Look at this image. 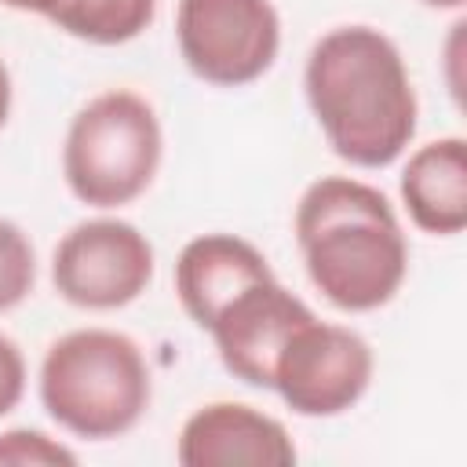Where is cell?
Segmentation results:
<instances>
[{
    "mask_svg": "<svg viewBox=\"0 0 467 467\" xmlns=\"http://www.w3.org/2000/svg\"><path fill=\"white\" fill-rule=\"evenodd\" d=\"M306 106L332 146L354 168L394 164L420 120V99L398 44L376 26H336L314 40L303 66Z\"/></svg>",
    "mask_w": 467,
    "mask_h": 467,
    "instance_id": "obj_1",
    "label": "cell"
},
{
    "mask_svg": "<svg viewBox=\"0 0 467 467\" xmlns=\"http://www.w3.org/2000/svg\"><path fill=\"white\" fill-rule=\"evenodd\" d=\"M296 244L310 285L347 314L387 306L409 277V241L383 190L321 175L296 204Z\"/></svg>",
    "mask_w": 467,
    "mask_h": 467,
    "instance_id": "obj_2",
    "label": "cell"
},
{
    "mask_svg": "<svg viewBox=\"0 0 467 467\" xmlns=\"http://www.w3.org/2000/svg\"><path fill=\"white\" fill-rule=\"evenodd\" d=\"M47 416L84 441H109L139 427L153 401V372L142 347L117 328H73L40 361Z\"/></svg>",
    "mask_w": 467,
    "mask_h": 467,
    "instance_id": "obj_3",
    "label": "cell"
},
{
    "mask_svg": "<svg viewBox=\"0 0 467 467\" xmlns=\"http://www.w3.org/2000/svg\"><path fill=\"white\" fill-rule=\"evenodd\" d=\"M161 157L164 131L153 102L131 88H106L66 128L62 179L80 204L113 212L153 186Z\"/></svg>",
    "mask_w": 467,
    "mask_h": 467,
    "instance_id": "obj_4",
    "label": "cell"
},
{
    "mask_svg": "<svg viewBox=\"0 0 467 467\" xmlns=\"http://www.w3.org/2000/svg\"><path fill=\"white\" fill-rule=\"evenodd\" d=\"M175 44L197 80L244 88L277 62L281 15L274 0H179Z\"/></svg>",
    "mask_w": 467,
    "mask_h": 467,
    "instance_id": "obj_5",
    "label": "cell"
},
{
    "mask_svg": "<svg viewBox=\"0 0 467 467\" xmlns=\"http://www.w3.org/2000/svg\"><path fill=\"white\" fill-rule=\"evenodd\" d=\"M157 270L150 237L113 215L69 226L51 252V285L77 310H120L135 303Z\"/></svg>",
    "mask_w": 467,
    "mask_h": 467,
    "instance_id": "obj_6",
    "label": "cell"
},
{
    "mask_svg": "<svg viewBox=\"0 0 467 467\" xmlns=\"http://www.w3.org/2000/svg\"><path fill=\"white\" fill-rule=\"evenodd\" d=\"M372 372L376 358L361 332L336 321L306 317L285 339L274 361L270 390H277L296 416L328 420L343 416L365 398Z\"/></svg>",
    "mask_w": 467,
    "mask_h": 467,
    "instance_id": "obj_7",
    "label": "cell"
},
{
    "mask_svg": "<svg viewBox=\"0 0 467 467\" xmlns=\"http://www.w3.org/2000/svg\"><path fill=\"white\" fill-rule=\"evenodd\" d=\"M306 317H314V310L299 296H292L277 277H266L237 292L204 332L212 336L219 361L234 379L248 387H270L274 361L285 339Z\"/></svg>",
    "mask_w": 467,
    "mask_h": 467,
    "instance_id": "obj_8",
    "label": "cell"
},
{
    "mask_svg": "<svg viewBox=\"0 0 467 467\" xmlns=\"http://www.w3.org/2000/svg\"><path fill=\"white\" fill-rule=\"evenodd\" d=\"M182 467H292L296 441L281 420L244 401H208L179 431Z\"/></svg>",
    "mask_w": 467,
    "mask_h": 467,
    "instance_id": "obj_9",
    "label": "cell"
},
{
    "mask_svg": "<svg viewBox=\"0 0 467 467\" xmlns=\"http://www.w3.org/2000/svg\"><path fill=\"white\" fill-rule=\"evenodd\" d=\"M266 277H274L270 259L241 234H201L175 259V296L197 328H208L237 292Z\"/></svg>",
    "mask_w": 467,
    "mask_h": 467,
    "instance_id": "obj_10",
    "label": "cell"
},
{
    "mask_svg": "<svg viewBox=\"0 0 467 467\" xmlns=\"http://www.w3.org/2000/svg\"><path fill=\"white\" fill-rule=\"evenodd\" d=\"M409 223L431 237H456L467 226V142L441 135L409 153L398 179Z\"/></svg>",
    "mask_w": 467,
    "mask_h": 467,
    "instance_id": "obj_11",
    "label": "cell"
},
{
    "mask_svg": "<svg viewBox=\"0 0 467 467\" xmlns=\"http://www.w3.org/2000/svg\"><path fill=\"white\" fill-rule=\"evenodd\" d=\"M157 18V0H62L51 26L73 40L113 47L142 36Z\"/></svg>",
    "mask_w": 467,
    "mask_h": 467,
    "instance_id": "obj_12",
    "label": "cell"
},
{
    "mask_svg": "<svg viewBox=\"0 0 467 467\" xmlns=\"http://www.w3.org/2000/svg\"><path fill=\"white\" fill-rule=\"evenodd\" d=\"M33 285H36L33 241L18 223L0 219V314L26 303Z\"/></svg>",
    "mask_w": 467,
    "mask_h": 467,
    "instance_id": "obj_13",
    "label": "cell"
},
{
    "mask_svg": "<svg viewBox=\"0 0 467 467\" xmlns=\"http://www.w3.org/2000/svg\"><path fill=\"white\" fill-rule=\"evenodd\" d=\"M0 463L11 467H73L77 452L36 427L0 431Z\"/></svg>",
    "mask_w": 467,
    "mask_h": 467,
    "instance_id": "obj_14",
    "label": "cell"
},
{
    "mask_svg": "<svg viewBox=\"0 0 467 467\" xmlns=\"http://www.w3.org/2000/svg\"><path fill=\"white\" fill-rule=\"evenodd\" d=\"M26 394V358L22 347L0 332V420L18 409Z\"/></svg>",
    "mask_w": 467,
    "mask_h": 467,
    "instance_id": "obj_15",
    "label": "cell"
},
{
    "mask_svg": "<svg viewBox=\"0 0 467 467\" xmlns=\"http://www.w3.org/2000/svg\"><path fill=\"white\" fill-rule=\"evenodd\" d=\"M460 44H463V22H452V33H449V44H445V58H449V91L460 99V73H456V66H460Z\"/></svg>",
    "mask_w": 467,
    "mask_h": 467,
    "instance_id": "obj_16",
    "label": "cell"
},
{
    "mask_svg": "<svg viewBox=\"0 0 467 467\" xmlns=\"http://www.w3.org/2000/svg\"><path fill=\"white\" fill-rule=\"evenodd\" d=\"M4 7H11V11H26V15H44V18H51L58 7H62V0H0Z\"/></svg>",
    "mask_w": 467,
    "mask_h": 467,
    "instance_id": "obj_17",
    "label": "cell"
},
{
    "mask_svg": "<svg viewBox=\"0 0 467 467\" xmlns=\"http://www.w3.org/2000/svg\"><path fill=\"white\" fill-rule=\"evenodd\" d=\"M11 99H15V88H11V69H7V62L0 58V131H4L7 117H11Z\"/></svg>",
    "mask_w": 467,
    "mask_h": 467,
    "instance_id": "obj_18",
    "label": "cell"
},
{
    "mask_svg": "<svg viewBox=\"0 0 467 467\" xmlns=\"http://www.w3.org/2000/svg\"><path fill=\"white\" fill-rule=\"evenodd\" d=\"M423 7H434V11H463L467 0H420Z\"/></svg>",
    "mask_w": 467,
    "mask_h": 467,
    "instance_id": "obj_19",
    "label": "cell"
}]
</instances>
